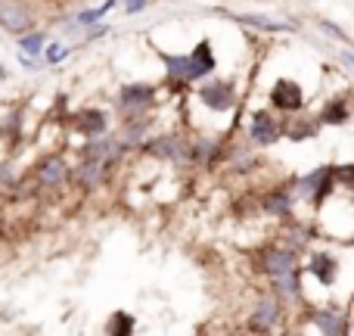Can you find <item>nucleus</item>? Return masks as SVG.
<instances>
[{
  "label": "nucleus",
  "instance_id": "obj_1",
  "mask_svg": "<svg viewBox=\"0 0 354 336\" xmlns=\"http://www.w3.org/2000/svg\"><path fill=\"white\" fill-rule=\"evenodd\" d=\"M156 100H159V87L156 85H124L118 91L115 103L124 118H140V116H149Z\"/></svg>",
  "mask_w": 354,
  "mask_h": 336
},
{
  "label": "nucleus",
  "instance_id": "obj_2",
  "mask_svg": "<svg viewBox=\"0 0 354 336\" xmlns=\"http://www.w3.org/2000/svg\"><path fill=\"white\" fill-rule=\"evenodd\" d=\"M153 159L162 162H174V166H189V141L180 134H159V137H147L143 143Z\"/></svg>",
  "mask_w": 354,
  "mask_h": 336
},
{
  "label": "nucleus",
  "instance_id": "obj_3",
  "mask_svg": "<svg viewBox=\"0 0 354 336\" xmlns=\"http://www.w3.org/2000/svg\"><path fill=\"white\" fill-rule=\"evenodd\" d=\"M199 103L212 112H230L236 106V87L227 78H205L199 81Z\"/></svg>",
  "mask_w": 354,
  "mask_h": 336
},
{
  "label": "nucleus",
  "instance_id": "obj_4",
  "mask_svg": "<svg viewBox=\"0 0 354 336\" xmlns=\"http://www.w3.org/2000/svg\"><path fill=\"white\" fill-rule=\"evenodd\" d=\"M268 97H270V106L277 112H286V116H295V112L305 109V87L292 78H277Z\"/></svg>",
  "mask_w": 354,
  "mask_h": 336
},
{
  "label": "nucleus",
  "instance_id": "obj_5",
  "mask_svg": "<svg viewBox=\"0 0 354 336\" xmlns=\"http://www.w3.org/2000/svg\"><path fill=\"white\" fill-rule=\"evenodd\" d=\"M245 131H249V141L255 143V147H274L283 137V122H277L268 109H255L249 116Z\"/></svg>",
  "mask_w": 354,
  "mask_h": 336
},
{
  "label": "nucleus",
  "instance_id": "obj_6",
  "mask_svg": "<svg viewBox=\"0 0 354 336\" xmlns=\"http://www.w3.org/2000/svg\"><path fill=\"white\" fill-rule=\"evenodd\" d=\"M258 268H261L270 281H274V277H283V274H289V271L299 268V252H292L283 243L268 246V249L261 252V258H258Z\"/></svg>",
  "mask_w": 354,
  "mask_h": 336
},
{
  "label": "nucleus",
  "instance_id": "obj_7",
  "mask_svg": "<svg viewBox=\"0 0 354 336\" xmlns=\"http://www.w3.org/2000/svg\"><path fill=\"white\" fill-rule=\"evenodd\" d=\"M187 62H189V85L212 78L214 69H218V60H214V50H212V41H208V37H202V41L187 53Z\"/></svg>",
  "mask_w": 354,
  "mask_h": 336
},
{
  "label": "nucleus",
  "instance_id": "obj_8",
  "mask_svg": "<svg viewBox=\"0 0 354 336\" xmlns=\"http://www.w3.org/2000/svg\"><path fill=\"white\" fill-rule=\"evenodd\" d=\"M66 181H68V166L62 162V156H50L35 168V184L44 193H56Z\"/></svg>",
  "mask_w": 354,
  "mask_h": 336
},
{
  "label": "nucleus",
  "instance_id": "obj_9",
  "mask_svg": "<svg viewBox=\"0 0 354 336\" xmlns=\"http://www.w3.org/2000/svg\"><path fill=\"white\" fill-rule=\"evenodd\" d=\"M81 159L103 162L106 168H112L118 159H122V147L115 143V137L100 134V137H91V141H87L84 147H81Z\"/></svg>",
  "mask_w": 354,
  "mask_h": 336
},
{
  "label": "nucleus",
  "instance_id": "obj_10",
  "mask_svg": "<svg viewBox=\"0 0 354 336\" xmlns=\"http://www.w3.org/2000/svg\"><path fill=\"white\" fill-rule=\"evenodd\" d=\"M339 268H342V265H339V258L333 256V252H326V249H320V252H314L311 258H308V274L314 277V281L320 283V287H336V281H339Z\"/></svg>",
  "mask_w": 354,
  "mask_h": 336
},
{
  "label": "nucleus",
  "instance_id": "obj_11",
  "mask_svg": "<svg viewBox=\"0 0 354 336\" xmlns=\"http://www.w3.org/2000/svg\"><path fill=\"white\" fill-rule=\"evenodd\" d=\"M31 25H35V16H31V10L25 3L6 0V3L0 6V28L3 31H10V35H25V31H31Z\"/></svg>",
  "mask_w": 354,
  "mask_h": 336
},
{
  "label": "nucleus",
  "instance_id": "obj_12",
  "mask_svg": "<svg viewBox=\"0 0 354 336\" xmlns=\"http://www.w3.org/2000/svg\"><path fill=\"white\" fill-rule=\"evenodd\" d=\"M149 128H153V118L149 116H140V118H124L122 131L115 134V143L124 150H134V147H143L149 137Z\"/></svg>",
  "mask_w": 354,
  "mask_h": 336
},
{
  "label": "nucleus",
  "instance_id": "obj_13",
  "mask_svg": "<svg viewBox=\"0 0 354 336\" xmlns=\"http://www.w3.org/2000/svg\"><path fill=\"white\" fill-rule=\"evenodd\" d=\"M72 125H75V131H78V134H84L87 141H91V137L106 134V128H109V112L87 106V109H78V112H75V116H72Z\"/></svg>",
  "mask_w": 354,
  "mask_h": 336
},
{
  "label": "nucleus",
  "instance_id": "obj_14",
  "mask_svg": "<svg viewBox=\"0 0 354 336\" xmlns=\"http://www.w3.org/2000/svg\"><path fill=\"white\" fill-rule=\"evenodd\" d=\"M261 209H264V215H268V218H280V221L292 218V212H295L292 190H289V187L268 190V193H264V200H261Z\"/></svg>",
  "mask_w": 354,
  "mask_h": 336
},
{
  "label": "nucleus",
  "instance_id": "obj_15",
  "mask_svg": "<svg viewBox=\"0 0 354 336\" xmlns=\"http://www.w3.org/2000/svg\"><path fill=\"white\" fill-rule=\"evenodd\" d=\"M221 156H224V143L218 137H199V141L189 143V166H196V168L218 166Z\"/></svg>",
  "mask_w": 354,
  "mask_h": 336
},
{
  "label": "nucleus",
  "instance_id": "obj_16",
  "mask_svg": "<svg viewBox=\"0 0 354 336\" xmlns=\"http://www.w3.org/2000/svg\"><path fill=\"white\" fill-rule=\"evenodd\" d=\"M280 306L283 302L277 299V296H264V299L255 306V312H252L249 327L255 333H270L277 324H280Z\"/></svg>",
  "mask_w": 354,
  "mask_h": 336
},
{
  "label": "nucleus",
  "instance_id": "obj_17",
  "mask_svg": "<svg viewBox=\"0 0 354 336\" xmlns=\"http://www.w3.org/2000/svg\"><path fill=\"white\" fill-rule=\"evenodd\" d=\"M106 168L103 162H93V159H78V166L68 168V177L78 190H97L100 184L106 181Z\"/></svg>",
  "mask_w": 354,
  "mask_h": 336
},
{
  "label": "nucleus",
  "instance_id": "obj_18",
  "mask_svg": "<svg viewBox=\"0 0 354 336\" xmlns=\"http://www.w3.org/2000/svg\"><path fill=\"white\" fill-rule=\"evenodd\" d=\"M351 118V106H348V97H333L330 103L320 109L317 116V125L324 128V125H333V128H342V125H348Z\"/></svg>",
  "mask_w": 354,
  "mask_h": 336
},
{
  "label": "nucleus",
  "instance_id": "obj_19",
  "mask_svg": "<svg viewBox=\"0 0 354 336\" xmlns=\"http://www.w3.org/2000/svg\"><path fill=\"white\" fill-rule=\"evenodd\" d=\"M311 321L324 336H345L348 333V324H345V315L330 312V308H320V312H311Z\"/></svg>",
  "mask_w": 354,
  "mask_h": 336
},
{
  "label": "nucleus",
  "instance_id": "obj_20",
  "mask_svg": "<svg viewBox=\"0 0 354 336\" xmlns=\"http://www.w3.org/2000/svg\"><path fill=\"white\" fill-rule=\"evenodd\" d=\"M162 66H165V75L174 87H187L189 85V62L187 53H159Z\"/></svg>",
  "mask_w": 354,
  "mask_h": 336
},
{
  "label": "nucleus",
  "instance_id": "obj_21",
  "mask_svg": "<svg viewBox=\"0 0 354 336\" xmlns=\"http://www.w3.org/2000/svg\"><path fill=\"white\" fill-rule=\"evenodd\" d=\"M317 134H320L317 118H289V122H283V137H289L292 143L314 141Z\"/></svg>",
  "mask_w": 354,
  "mask_h": 336
},
{
  "label": "nucleus",
  "instance_id": "obj_22",
  "mask_svg": "<svg viewBox=\"0 0 354 336\" xmlns=\"http://www.w3.org/2000/svg\"><path fill=\"white\" fill-rule=\"evenodd\" d=\"M274 290H277V299L280 302H299L301 299V268L289 271L283 277H274Z\"/></svg>",
  "mask_w": 354,
  "mask_h": 336
},
{
  "label": "nucleus",
  "instance_id": "obj_23",
  "mask_svg": "<svg viewBox=\"0 0 354 336\" xmlns=\"http://www.w3.org/2000/svg\"><path fill=\"white\" fill-rule=\"evenodd\" d=\"M22 137V109H6L0 112V141L6 147H16Z\"/></svg>",
  "mask_w": 354,
  "mask_h": 336
},
{
  "label": "nucleus",
  "instance_id": "obj_24",
  "mask_svg": "<svg viewBox=\"0 0 354 336\" xmlns=\"http://www.w3.org/2000/svg\"><path fill=\"white\" fill-rule=\"evenodd\" d=\"M44 44H47V31H25L19 37V53L28 56V60H37L44 53Z\"/></svg>",
  "mask_w": 354,
  "mask_h": 336
},
{
  "label": "nucleus",
  "instance_id": "obj_25",
  "mask_svg": "<svg viewBox=\"0 0 354 336\" xmlns=\"http://www.w3.org/2000/svg\"><path fill=\"white\" fill-rule=\"evenodd\" d=\"M106 333L109 336H131L134 333V315L131 312H115L106 324Z\"/></svg>",
  "mask_w": 354,
  "mask_h": 336
},
{
  "label": "nucleus",
  "instance_id": "obj_26",
  "mask_svg": "<svg viewBox=\"0 0 354 336\" xmlns=\"http://www.w3.org/2000/svg\"><path fill=\"white\" fill-rule=\"evenodd\" d=\"M243 25H252V28H264V31H292V25L286 22H270L268 16H233Z\"/></svg>",
  "mask_w": 354,
  "mask_h": 336
},
{
  "label": "nucleus",
  "instance_id": "obj_27",
  "mask_svg": "<svg viewBox=\"0 0 354 336\" xmlns=\"http://www.w3.org/2000/svg\"><path fill=\"white\" fill-rule=\"evenodd\" d=\"M44 56H47V62L50 66H56V62H62L68 56V47H66V41H47L44 44Z\"/></svg>",
  "mask_w": 354,
  "mask_h": 336
},
{
  "label": "nucleus",
  "instance_id": "obj_28",
  "mask_svg": "<svg viewBox=\"0 0 354 336\" xmlns=\"http://www.w3.org/2000/svg\"><path fill=\"white\" fill-rule=\"evenodd\" d=\"M320 31H324V35H330V37H336V41H348V31H345V28H339V25L336 22H326V19H320Z\"/></svg>",
  "mask_w": 354,
  "mask_h": 336
},
{
  "label": "nucleus",
  "instance_id": "obj_29",
  "mask_svg": "<svg viewBox=\"0 0 354 336\" xmlns=\"http://www.w3.org/2000/svg\"><path fill=\"white\" fill-rule=\"evenodd\" d=\"M147 3H149V0H128V3H124V12H128V16H134V12L147 10Z\"/></svg>",
  "mask_w": 354,
  "mask_h": 336
}]
</instances>
